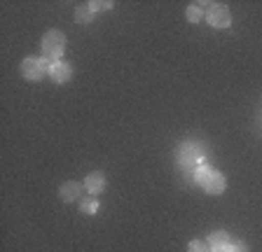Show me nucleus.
I'll use <instances>...</instances> for the list:
<instances>
[{
    "label": "nucleus",
    "instance_id": "6",
    "mask_svg": "<svg viewBox=\"0 0 262 252\" xmlns=\"http://www.w3.org/2000/svg\"><path fill=\"white\" fill-rule=\"evenodd\" d=\"M105 175L101 173V170H94V173H89L87 180H84V189H87L92 196H98V194H103L105 192Z\"/></svg>",
    "mask_w": 262,
    "mask_h": 252
},
{
    "label": "nucleus",
    "instance_id": "5",
    "mask_svg": "<svg viewBox=\"0 0 262 252\" xmlns=\"http://www.w3.org/2000/svg\"><path fill=\"white\" fill-rule=\"evenodd\" d=\"M49 77H52L56 84H66L73 77L71 63H66V61H56V63H52V66H49Z\"/></svg>",
    "mask_w": 262,
    "mask_h": 252
},
{
    "label": "nucleus",
    "instance_id": "15",
    "mask_svg": "<svg viewBox=\"0 0 262 252\" xmlns=\"http://www.w3.org/2000/svg\"><path fill=\"white\" fill-rule=\"evenodd\" d=\"M187 252H208V243L206 241H190V245H187Z\"/></svg>",
    "mask_w": 262,
    "mask_h": 252
},
{
    "label": "nucleus",
    "instance_id": "13",
    "mask_svg": "<svg viewBox=\"0 0 262 252\" xmlns=\"http://www.w3.org/2000/svg\"><path fill=\"white\" fill-rule=\"evenodd\" d=\"M80 210L84 215H96L98 210H101V203H98L96 198H82V201H80Z\"/></svg>",
    "mask_w": 262,
    "mask_h": 252
},
{
    "label": "nucleus",
    "instance_id": "10",
    "mask_svg": "<svg viewBox=\"0 0 262 252\" xmlns=\"http://www.w3.org/2000/svg\"><path fill=\"white\" fill-rule=\"evenodd\" d=\"M211 170L213 168H208L206 164L196 166V168L192 170V182H194V185H199V187H204V185H206V180H208V175H211Z\"/></svg>",
    "mask_w": 262,
    "mask_h": 252
},
{
    "label": "nucleus",
    "instance_id": "3",
    "mask_svg": "<svg viewBox=\"0 0 262 252\" xmlns=\"http://www.w3.org/2000/svg\"><path fill=\"white\" fill-rule=\"evenodd\" d=\"M49 63L45 56H28V59L21 61V77L24 80H28V82H40L42 77L49 75Z\"/></svg>",
    "mask_w": 262,
    "mask_h": 252
},
{
    "label": "nucleus",
    "instance_id": "12",
    "mask_svg": "<svg viewBox=\"0 0 262 252\" xmlns=\"http://www.w3.org/2000/svg\"><path fill=\"white\" fill-rule=\"evenodd\" d=\"M75 21L77 23H84V26H89V23L94 21V12L89 10V5H82L75 10Z\"/></svg>",
    "mask_w": 262,
    "mask_h": 252
},
{
    "label": "nucleus",
    "instance_id": "1",
    "mask_svg": "<svg viewBox=\"0 0 262 252\" xmlns=\"http://www.w3.org/2000/svg\"><path fill=\"white\" fill-rule=\"evenodd\" d=\"M176 161H178V168L183 170L185 175L192 178V170H194L196 166L206 164V147L194 143V140H185V143L178 147V152H176Z\"/></svg>",
    "mask_w": 262,
    "mask_h": 252
},
{
    "label": "nucleus",
    "instance_id": "9",
    "mask_svg": "<svg viewBox=\"0 0 262 252\" xmlns=\"http://www.w3.org/2000/svg\"><path fill=\"white\" fill-rule=\"evenodd\" d=\"M225 187H227V178H225L220 170H211V175H208L204 189H206L208 194H223Z\"/></svg>",
    "mask_w": 262,
    "mask_h": 252
},
{
    "label": "nucleus",
    "instance_id": "16",
    "mask_svg": "<svg viewBox=\"0 0 262 252\" xmlns=\"http://www.w3.org/2000/svg\"><path fill=\"white\" fill-rule=\"evenodd\" d=\"M225 252H248V245H246L244 241H232Z\"/></svg>",
    "mask_w": 262,
    "mask_h": 252
},
{
    "label": "nucleus",
    "instance_id": "14",
    "mask_svg": "<svg viewBox=\"0 0 262 252\" xmlns=\"http://www.w3.org/2000/svg\"><path fill=\"white\" fill-rule=\"evenodd\" d=\"M89 10L96 14V12H105V10H113V3L110 0H92L89 3Z\"/></svg>",
    "mask_w": 262,
    "mask_h": 252
},
{
    "label": "nucleus",
    "instance_id": "11",
    "mask_svg": "<svg viewBox=\"0 0 262 252\" xmlns=\"http://www.w3.org/2000/svg\"><path fill=\"white\" fill-rule=\"evenodd\" d=\"M185 17L190 23H199L204 21V10H202V3H194V5H190L185 10Z\"/></svg>",
    "mask_w": 262,
    "mask_h": 252
},
{
    "label": "nucleus",
    "instance_id": "7",
    "mask_svg": "<svg viewBox=\"0 0 262 252\" xmlns=\"http://www.w3.org/2000/svg\"><path fill=\"white\" fill-rule=\"evenodd\" d=\"M82 192H84V185H80V182L71 180V182H63V185H61L59 196L63 198L66 203H73V201H77V198L82 196ZM80 201H82V198H80Z\"/></svg>",
    "mask_w": 262,
    "mask_h": 252
},
{
    "label": "nucleus",
    "instance_id": "4",
    "mask_svg": "<svg viewBox=\"0 0 262 252\" xmlns=\"http://www.w3.org/2000/svg\"><path fill=\"white\" fill-rule=\"evenodd\" d=\"M206 19H208V23H211L213 28L223 31V28H229V23H232V12H229L225 5L213 3L211 10H208V17Z\"/></svg>",
    "mask_w": 262,
    "mask_h": 252
},
{
    "label": "nucleus",
    "instance_id": "8",
    "mask_svg": "<svg viewBox=\"0 0 262 252\" xmlns=\"http://www.w3.org/2000/svg\"><path fill=\"white\" fill-rule=\"evenodd\" d=\"M208 250L211 252H225L227 250V245L232 243V238H229L227 231H213V234H208Z\"/></svg>",
    "mask_w": 262,
    "mask_h": 252
},
{
    "label": "nucleus",
    "instance_id": "2",
    "mask_svg": "<svg viewBox=\"0 0 262 252\" xmlns=\"http://www.w3.org/2000/svg\"><path fill=\"white\" fill-rule=\"evenodd\" d=\"M66 52V35L61 31H49V33L42 35V56L49 61V63H56V61H63Z\"/></svg>",
    "mask_w": 262,
    "mask_h": 252
}]
</instances>
